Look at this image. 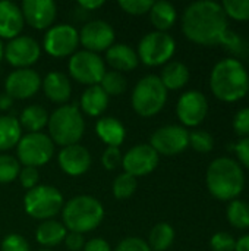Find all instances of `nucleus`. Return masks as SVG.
I'll list each match as a JSON object with an SVG mask.
<instances>
[{
  "label": "nucleus",
  "mask_w": 249,
  "mask_h": 251,
  "mask_svg": "<svg viewBox=\"0 0 249 251\" xmlns=\"http://www.w3.org/2000/svg\"><path fill=\"white\" fill-rule=\"evenodd\" d=\"M104 4L103 0H79L78 1V6L85 10V12H91V10H95L98 7H101Z\"/></svg>",
  "instance_id": "obj_48"
},
{
  "label": "nucleus",
  "mask_w": 249,
  "mask_h": 251,
  "mask_svg": "<svg viewBox=\"0 0 249 251\" xmlns=\"http://www.w3.org/2000/svg\"><path fill=\"white\" fill-rule=\"evenodd\" d=\"M136 187H138L136 178L123 172L119 176H116V179L113 181V196L117 200H126L131 196H134Z\"/></svg>",
  "instance_id": "obj_33"
},
{
  "label": "nucleus",
  "mask_w": 249,
  "mask_h": 251,
  "mask_svg": "<svg viewBox=\"0 0 249 251\" xmlns=\"http://www.w3.org/2000/svg\"><path fill=\"white\" fill-rule=\"evenodd\" d=\"M12 104H13V99L9 94H6V93L0 94V110H7V109H10Z\"/></svg>",
  "instance_id": "obj_49"
},
{
  "label": "nucleus",
  "mask_w": 249,
  "mask_h": 251,
  "mask_svg": "<svg viewBox=\"0 0 249 251\" xmlns=\"http://www.w3.org/2000/svg\"><path fill=\"white\" fill-rule=\"evenodd\" d=\"M16 153L19 163L23 166L38 168L53 157L54 144L50 137L43 132H29L19 140Z\"/></svg>",
  "instance_id": "obj_9"
},
{
  "label": "nucleus",
  "mask_w": 249,
  "mask_h": 251,
  "mask_svg": "<svg viewBox=\"0 0 249 251\" xmlns=\"http://www.w3.org/2000/svg\"><path fill=\"white\" fill-rule=\"evenodd\" d=\"M19 182L23 188L26 190H31L34 187L38 185V179H40V174H38V169L37 168H31V166H23L21 171H19Z\"/></svg>",
  "instance_id": "obj_41"
},
{
  "label": "nucleus",
  "mask_w": 249,
  "mask_h": 251,
  "mask_svg": "<svg viewBox=\"0 0 249 251\" xmlns=\"http://www.w3.org/2000/svg\"><path fill=\"white\" fill-rule=\"evenodd\" d=\"M1 251H29V244L22 235L9 234L1 241Z\"/></svg>",
  "instance_id": "obj_40"
},
{
  "label": "nucleus",
  "mask_w": 249,
  "mask_h": 251,
  "mask_svg": "<svg viewBox=\"0 0 249 251\" xmlns=\"http://www.w3.org/2000/svg\"><path fill=\"white\" fill-rule=\"evenodd\" d=\"M79 32L69 24H59L48 28L44 34L43 47L53 57H68L76 53Z\"/></svg>",
  "instance_id": "obj_11"
},
{
  "label": "nucleus",
  "mask_w": 249,
  "mask_h": 251,
  "mask_svg": "<svg viewBox=\"0 0 249 251\" xmlns=\"http://www.w3.org/2000/svg\"><path fill=\"white\" fill-rule=\"evenodd\" d=\"M245 175L238 162L229 157L213 160L207 169V188L217 200H235L244 190Z\"/></svg>",
  "instance_id": "obj_3"
},
{
  "label": "nucleus",
  "mask_w": 249,
  "mask_h": 251,
  "mask_svg": "<svg viewBox=\"0 0 249 251\" xmlns=\"http://www.w3.org/2000/svg\"><path fill=\"white\" fill-rule=\"evenodd\" d=\"M208 112V101L201 91H186L181 96L176 113L179 121L185 126H197L200 125Z\"/></svg>",
  "instance_id": "obj_16"
},
{
  "label": "nucleus",
  "mask_w": 249,
  "mask_h": 251,
  "mask_svg": "<svg viewBox=\"0 0 249 251\" xmlns=\"http://www.w3.org/2000/svg\"><path fill=\"white\" fill-rule=\"evenodd\" d=\"M235 251H249V235H244L236 241Z\"/></svg>",
  "instance_id": "obj_50"
},
{
  "label": "nucleus",
  "mask_w": 249,
  "mask_h": 251,
  "mask_svg": "<svg viewBox=\"0 0 249 251\" xmlns=\"http://www.w3.org/2000/svg\"><path fill=\"white\" fill-rule=\"evenodd\" d=\"M226 16L236 21H249V0H226L222 3Z\"/></svg>",
  "instance_id": "obj_35"
},
{
  "label": "nucleus",
  "mask_w": 249,
  "mask_h": 251,
  "mask_svg": "<svg viewBox=\"0 0 249 251\" xmlns=\"http://www.w3.org/2000/svg\"><path fill=\"white\" fill-rule=\"evenodd\" d=\"M220 44H225L229 50H232L233 53H238V54H245V50H247V49L244 47L242 38H241L236 32L229 31V29H227L226 34L223 35Z\"/></svg>",
  "instance_id": "obj_43"
},
{
  "label": "nucleus",
  "mask_w": 249,
  "mask_h": 251,
  "mask_svg": "<svg viewBox=\"0 0 249 251\" xmlns=\"http://www.w3.org/2000/svg\"><path fill=\"white\" fill-rule=\"evenodd\" d=\"M79 43L92 53L109 50L114 43V29L106 21H90L79 31Z\"/></svg>",
  "instance_id": "obj_15"
},
{
  "label": "nucleus",
  "mask_w": 249,
  "mask_h": 251,
  "mask_svg": "<svg viewBox=\"0 0 249 251\" xmlns=\"http://www.w3.org/2000/svg\"><path fill=\"white\" fill-rule=\"evenodd\" d=\"M68 234V229L63 224L56 221H43L35 231L37 243L43 247H56L62 241H65V237Z\"/></svg>",
  "instance_id": "obj_25"
},
{
  "label": "nucleus",
  "mask_w": 249,
  "mask_h": 251,
  "mask_svg": "<svg viewBox=\"0 0 249 251\" xmlns=\"http://www.w3.org/2000/svg\"><path fill=\"white\" fill-rule=\"evenodd\" d=\"M189 146L198 153H208L214 147V138L205 131H194L189 134Z\"/></svg>",
  "instance_id": "obj_36"
},
{
  "label": "nucleus",
  "mask_w": 249,
  "mask_h": 251,
  "mask_svg": "<svg viewBox=\"0 0 249 251\" xmlns=\"http://www.w3.org/2000/svg\"><path fill=\"white\" fill-rule=\"evenodd\" d=\"M48 137L53 144L68 147L78 144L85 132V122L79 107L65 104L48 116Z\"/></svg>",
  "instance_id": "obj_5"
},
{
  "label": "nucleus",
  "mask_w": 249,
  "mask_h": 251,
  "mask_svg": "<svg viewBox=\"0 0 249 251\" xmlns=\"http://www.w3.org/2000/svg\"><path fill=\"white\" fill-rule=\"evenodd\" d=\"M65 228L70 232L85 234L95 229L104 219L103 204L91 196H76L62 209Z\"/></svg>",
  "instance_id": "obj_4"
},
{
  "label": "nucleus",
  "mask_w": 249,
  "mask_h": 251,
  "mask_svg": "<svg viewBox=\"0 0 249 251\" xmlns=\"http://www.w3.org/2000/svg\"><path fill=\"white\" fill-rule=\"evenodd\" d=\"M114 251H151L147 241L136 237H129L120 241Z\"/></svg>",
  "instance_id": "obj_44"
},
{
  "label": "nucleus",
  "mask_w": 249,
  "mask_h": 251,
  "mask_svg": "<svg viewBox=\"0 0 249 251\" xmlns=\"http://www.w3.org/2000/svg\"><path fill=\"white\" fill-rule=\"evenodd\" d=\"M44 94L53 103H65L70 99L72 84L70 79L62 72H50L41 81Z\"/></svg>",
  "instance_id": "obj_22"
},
{
  "label": "nucleus",
  "mask_w": 249,
  "mask_h": 251,
  "mask_svg": "<svg viewBox=\"0 0 249 251\" xmlns=\"http://www.w3.org/2000/svg\"><path fill=\"white\" fill-rule=\"evenodd\" d=\"M227 221L238 229L249 228V204L242 200L230 201L227 207Z\"/></svg>",
  "instance_id": "obj_31"
},
{
  "label": "nucleus",
  "mask_w": 249,
  "mask_h": 251,
  "mask_svg": "<svg viewBox=\"0 0 249 251\" xmlns=\"http://www.w3.org/2000/svg\"><path fill=\"white\" fill-rule=\"evenodd\" d=\"M4 56V44H3V41H1V38H0V59Z\"/></svg>",
  "instance_id": "obj_51"
},
{
  "label": "nucleus",
  "mask_w": 249,
  "mask_h": 251,
  "mask_svg": "<svg viewBox=\"0 0 249 251\" xmlns=\"http://www.w3.org/2000/svg\"><path fill=\"white\" fill-rule=\"evenodd\" d=\"M175 241V229L166 224V222H160L157 224L150 235H148V246L151 251H166Z\"/></svg>",
  "instance_id": "obj_30"
},
{
  "label": "nucleus",
  "mask_w": 249,
  "mask_h": 251,
  "mask_svg": "<svg viewBox=\"0 0 249 251\" xmlns=\"http://www.w3.org/2000/svg\"><path fill=\"white\" fill-rule=\"evenodd\" d=\"M148 13H150L151 24L157 28V31L161 32H166L169 28H172L178 18V12L175 6L166 0L154 1Z\"/></svg>",
  "instance_id": "obj_26"
},
{
  "label": "nucleus",
  "mask_w": 249,
  "mask_h": 251,
  "mask_svg": "<svg viewBox=\"0 0 249 251\" xmlns=\"http://www.w3.org/2000/svg\"><path fill=\"white\" fill-rule=\"evenodd\" d=\"M167 101V90L156 75L141 78L132 91V107L142 118L157 115Z\"/></svg>",
  "instance_id": "obj_6"
},
{
  "label": "nucleus",
  "mask_w": 249,
  "mask_h": 251,
  "mask_svg": "<svg viewBox=\"0 0 249 251\" xmlns=\"http://www.w3.org/2000/svg\"><path fill=\"white\" fill-rule=\"evenodd\" d=\"M109 106V96L103 91L100 85L88 87L81 96V110L92 118L104 113Z\"/></svg>",
  "instance_id": "obj_24"
},
{
  "label": "nucleus",
  "mask_w": 249,
  "mask_h": 251,
  "mask_svg": "<svg viewBox=\"0 0 249 251\" xmlns=\"http://www.w3.org/2000/svg\"><path fill=\"white\" fill-rule=\"evenodd\" d=\"M122 153L119 150V147H107L104 151H103V156H101V163L104 166V169L107 171H114L117 169L120 165H122Z\"/></svg>",
  "instance_id": "obj_39"
},
{
  "label": "nucleus",
  "mask_w": 249,
  "mask_h": 251,
  "mask_svg": "<svg viewBox=\"0 0 249 251\" xmlns=\"http://www.w3.org/2000/svg\"><path fill=\"white\" fill-rule=\"evenodd\" d=\"M158 78L166 90H179L189 81V69L182 62H170L163 68Z\"/></svg>",
  "instance_id": "obj_27"
},
{
  "label": "nucleus",
  "mask_w": 249,
  "mask_h": 251,
  "mask_svg": "<svg viewBox=\"0 0 249 251\" xmlns=\"http://www.w3.org/2000/svg\"><path fill=\"white\" fill-rule=\"evenodd\" d=\"M210 88L222 101H238L249 91V75L238 59H223L217 62L210 75Z\"/></svg>",
  "instance_id": "obj_2"
},
{
  "label": "nucleus",
  "mask_w": 249,
  "mask_h": 251,
  "mask_svg": "<svg viewBox=\"0 0 249 251\" xmlns=\"http://www.w3.org/2000/svg\"><path fill=\"white\" fill-rule=\"evenodd\" d=\"M23 21L35 28L45 29L53 26L57 15V6L53 0H23L21 4Z\"/></svg>",
  "instance_id": "obj_18"
},
{
  "label": "nucleus",
  "mask_w": 249,
  "mask_h": 251,
  "mask_svg": "<svg viewBox=\"0 0 249 251\" xmlns=\"http://www.w3.org/2000/svg\"><path fill=\"white\" fill-rule=\"evenodd\" d=\"M95 132L107 147H120L126 137L123 124L113 116L100 118L95 125Z\"/></svg>",
  "instance_id": "obj_23"
},
{
  "label": "nucleus",
  "mask_w": 249,
  "mask_h": 251,
  "mask_svg": "<svg viewBox=\"0 0 249 251\" xmlns=\"http://www.w3.org/2000/svg\"><path fill=\"white\" fill-rule=\"evenodd\" d=\"M150 146L157 151V154L175 156L189 146V132L181 125H166L151 135Z\"/></svg>",
  "instance_id": "obj_12"
},
{
  "label": "nucleus",
  "mask_w": 249,
  "mask_h": 251,
  "mask_svg": "<svg viewBox=\"0 0 249 251\" xmlns=\"http://www.w3.org/2000/svg\"><path fill=\"white\" fill-rule=\"evenodd\" d=\"M84 251H110V244L103 238H92L88 243H85Z\"/></svg>",
  "instance_id": "obj_47"
},
{
  "label": "nucleus",
  "mask_w": 249,
  "mask_h": 251,
  "mask_svg": "<svg viewBox=\"0 0 249 251\" xmlns=\"http://www.w3.org/2000/svg\"><path fill=\"white\" fill-rule=\"evenodd\" d=\"M210 246L213 251H235L236 241L227 232H217L211 237Z\"/></svg>",
  "instance_id": "obj_38"
},
{
  "label": "nucleus",
  "mask_w": 249,
  "mask_h": 251,
  "mask_svg": "<svg viewBox=\"0 0 249 251\" xmlns=\"http://www.w3.org/2000/svg\"><path fill=\"white\" fill-rule=\"evenodd\" d=\"M40 251H50L48 249H45V250H40Z\"/></svg>",
  "instance_id": "obj_52"
},
{
  "label": "nucleus",
  "mask_w": 249,
  "mask_h": 251,
  "mask_svg": "<svg viewBox=\"0 0 249 251\" xmlns=\"http://www.w3.org/2000/svg\"><path fill=\"white\" fill-rule=\"evenodd\" d=\"M21 138L22 128L18 119L7 115L0 116V151H6L16 147Z\"/></svg>",
  "instance_id": "obj_29"
},
{
  "label": "nucleus",
  "mask_w": 249,
  "mask_h": 251,
  "mask_svg": "<svg viewBox=\"0 0 249 251\" xmlns=\"http://www.w3.org/2000/svg\"><path fill=\"white\" fill-rule=\"evenodd\" d=\"M25 21L21 7L9 0L0 1V38L13 40L21 35Z\"/></svg>",
  "instance_id": "obj_20"
},
{
  "label": "nucleus",
  "mask_w": 249,
  "mask_h": 251,
  "mask_svg": "<svg viewBox=\"0 0 249 251\" xmlns=\"http://www.w3.org/2000/svg\"><path fill=\"white\" fill-rule=\"evenodd\" d=\"M106 60L116 72L120 74L134 71L139 63L136 51L123 43L113 44L109 50H106Z\"/></svg>",
  "instance_id": "obj_21"
},
{
  "label": "nucleus",
  "mask_w": 249,
  "mask_h": 251,
  "mask_svg": "<svg viewBox=\"0 0 249 251\" xmlns=\"http://www.w3.org/2000/svg\"><path fill=\"white\" fill-rule=\"evenodd\" d=\"M21 163L10 154H0V184H9L19 175Z\"/></svg>",
  "instance_id": "obj_34"
},
{
  "label": "nucleus",
  "mask_w": 249,
  "mask_h": 251,
  "mask_svg": "<svg viewBox=\"0 0 249 251\" xmlns=\"http://www.w3.org/2000/svg\"><path fill=\"white\" fill-rule=\"evenodd\" d=\"M59 166L70 176H81L91 166V154L81 144L63 147L59 153Z\"/></svg>",
  "instance_id": "obj_19"
},
{
  "label": "nucleus",
  "mask_w": 249,
  "mask_h": 251,
  "mask_svg": "<svg viewBox=\"0 0 249 251\" xmlns=\"http://www.w3.org/2000/svg\"><path fill=\"white\" fill-rule=\"evenodd\" d=\"M41 56V47L32 37L19 35L4 46V57L16 69H25L34 65Z\"/></svg>",
  "instance_id": "obj_13"
},
{
  "label": "nucleus",
  "mask_w": 249,
  "mask_h": 251,
  "mask_svg": "<svg viewBox=\"0 0 249 251\" xmlns=\"http://www.w3.org/2000/svg\"><path fill=\"white\" fill-rule=\"evenodd\" d=\"M235 151L239 162L249 169V137H245L241 141H238V144L235 146Z\"/></svg>",
  "instance_id": "obj_46"
},
{
  "label": "nucleus",
  "mask_w": 249,
  "mask_h": 251,
  "mask_svg": "<svg viewBox=\"0 0 249 251\" xmlns=\"http://www.w3.org/2000/svg\"><path fill=\"white\" fill-rule=\"evenodd\" d=\"M103 91L110 97V96H120L126 90V78L116 71H106L101 82L98 84Z\"/></svg>",
  "instance_id": "obj_32"
},
{
  "label": "nucleus",
  "mask_w": 249,
  "mask_h": 251,
  "mask_svg": "<svg viewBox=\"0 0 249 251\" xmlns=\"http://www.w3.org/2000/svg\"><path fill=\"white\" fill-rule=\"evenodd\" d=\"M68 69L76 82L92 87L101 82L106 74V63L97 53L82 50L70 56Z\"/></svg>",
  "instance_id": "obj_10"
},
{
  "label": "nucleus",
  "mask_w": 249,
  "mask_h": 251,
  "mask_svg": "<svg viewBox=\"0 0 249 251\" xmlns=\"http://www.w3.org/2000/svg\"><path fill=\"white\" fill-rule=\"evenodd\" d=\"M182 31L188 40L203 44H220L227 31V16L220 3L201 0L191 3L182 16Z\"/></svg>",
  "instance_id": "obj_1"
},
{
  "label": "nucleus",
  "mask_w": 249,
  "mask_h": 251,
  "mask_svg": "<svg viewBox=\"0 0 249 251\" xmlns=\"http://www.w3.org/2000/svg\"><path fill=\"white\" fill-rule=\"evenodd\" d=\"M158 165V154L150 144H138L129 149L122 159V166L132 176H145Z\"/></svg>",
  "instance_id": "obj_14"
},
{
  "label": "nucleus",
  "mask_w": 249,
  "mask_h": 251,
  "mask_svg": "<svg viewBox=\"0 0 249 251\" xmlns=\"http://www.w3.org/2000/svg\"><path fill=\"white\" fill-rule=\"evenodd\" d=\"M65 244H66V249L70 251H81L85 246V238H84V234H79V232H68L66 237H65Z\"/></svg>",
  "instance_id": "obj_45"
},
{
  "label": "nucleus",
  "mask_w": 249,
  "mask_h": 251,
  "mask_svg": "<svg viewBox=\"0 0 249 251\" xmlns=\"http://www.w3.org/2000/svg\"><path fill=\"white\" fill-rule=\"evenodd\" d=\"M40 87H41V78L34 69L31 68L15 69L6 78L4 93L9 94L13 100L15 99L25 100L37 94Z\"/></svg>",
  "instance_id": "obj_17"
},
{
  "label": "nucleus",
  "mask_w": 249,
  "mask_h": 251,
  "mask_svg": "<svg viewBox=\"0 0 249 251\" xmlns=\"http://www.w3.org/2000/svg\"><path fill=\"white\" fill-rule=\"evenodd\" d=\"M25 212L38 221H50L63 209V196L53 185H37L23 197Z\"/></svg>",
  "instance_id": "obj_7"
},
{
  "label": "nucleus",
  "mask_w": 249,
  "mask_h": 251,
  "mask_svg": "<svg viewBox=\"0 0 249 251\" xmlns=\"http://www.w3.org/2000/svg\"><path fill=\"white\" fill-rule=\"evenodd\" d=\"M22 129L29 132H41V129L48 124V113L43 106L31 104L25 107L18 119Z\"/></svg>",
  "instance_id": "obj_28"
},
{
  "label": "nucleus",
  "mask_w": 249,
  "mask_h": 251,
  "mask_svg": "<svg viewBox=\"0 0 249 251\" xmlns=\"http://www.w3.org/2000/svg\"><path fill=\"white\" fill-rule=\"evenodd\" d=\"M176 50L175 38L161 31H153L144 35L138 44V59L147 66H160L172 59Z\"/></svg>",
  "instance_id": "obj_8"
},
{
  "label": "nucleus",
  "mask_w": 249,
  "mask_h": 251,
  "mask_svg": "<svg viewBox=\"0 0 249 251\" xmlns=\"http://www.w3.org/2000/svg\"><path fill=\"white\" fill-rule=\"evenodd\" d=\"M153 0H120L119 6L129 15H145L150 12L151 6H153Z\"/></svg>",
  "instance_id": "obj_37"
},
{
  "label": "nucleus",
  "mask_w": 249,
  "mask_h": 251,
  "mask_svg": "<svg viewBox=\"0 0 249 251\" xmlns=\"http://www.w3.org/2000/svg\"><path fill=\"white\" fill-rule=\"evenodd\" d=\"M233 129L241 137H249V107L241 109L233 118Z\"/></svg>",
  "instance_id": "obj_42"
}]
</instances>
